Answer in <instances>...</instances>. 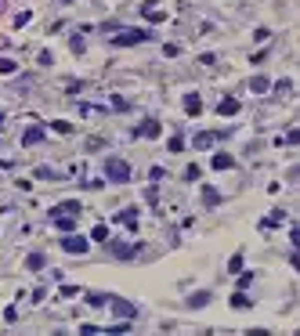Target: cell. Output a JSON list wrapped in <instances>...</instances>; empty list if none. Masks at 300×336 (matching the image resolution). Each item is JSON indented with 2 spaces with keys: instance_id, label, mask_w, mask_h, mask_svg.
I'll use <instances>...</instances> for the list:
<instances>
[{
  "instance_id": "6da1fadb",
  "label": "cell",
  "mask_w": 300,
  "mask_h": 336,
  "mask_svg": "<svg viewBox=\"0 0 300 336\" xmlns=\"http://www.w3.org/2000/svg\"><path fill=\"white\" fill-rule=\"evenodd\" d=\"M152 36V29H130V33H116L112 36V47H134V43H145Z\"/></svg>"
},
{
  "instance_id": "7a4b0ae2",
  "label": "cell",
  "mask_w": 300,
  "mask_h": 336,
  "mask_svg": "<svg viewBox=\"0 0 300 336\" xmlns=\"http://www.w3.org/2000/svg\"><path fill=\"white\" fill-rule=\"evenodd\" d=\"M105 174H109V181H116V185H127L130 181V163L127 159H109L105 163Z\"/></svg>"
},
{
  "instance_id": "3957f363",
  "label": "cell",
  "mask_w": 300,
  "mask_h": 336,
  "mask_svg": "<svg viewBox=\"0 0 300 336\" xmlns=\"http://www.w3.org/2000/svg\"><path fill=\"white\" fill-rule=\"evenodd\" d=\"M221 137H224V134H214V130H199L196 137H192V148H203V152H206V148H214V145L221 141Z\"/></svg>"
},
{
  "instance_id": "277c9868",
  "label": "cell",
  "mask_w": 300,
  "mask_h": 336,
  "mask_svg": "<svg viewBox=\"0 0 300 336\" xmlns=\"http://www.w3.org/2000/svg\"><path fill=\"white\" fill-rule=\"evenodd\" d=\"M109 304H112V311H116V318H127V322H130V318L138 315V308H134L130 300H119V297H109Z\"/></svg>"
},
{
  "instance_id": "5b68a950",
  "label": "cell",
  "mask_w": 300,
  "mask_h": 336,
  "mask_svg": "<svg viewBox=\"0 0 300 336\" xmlns=\"http://www.w3.org/2000/svg\"><path fill=\"white\" fill-rule=\"evenodd\" d=\"M62 250L65 253H87V239L83 235H65L62 239Z\"/></svg>"
},
{
  "instance_id": "8992f818",
  "label": "cell",
  "mask_w": 300,
  "mask_h": 336,
  "mask_svg": "<svg viewBox=\"0 0 300 336\" xmlns=\"http://www.w3.org/2000/svg\"><path fill=\"white\" fill-rule=\"evenodd\" d=\"M159 119H145V123H138V130H134V137H159Z\"/></svg>"
},
{
  "instance_id": "52a82bcc",
  "label": "cell",
  "mask_w": 300,
  "mask_h": 336,
  "mask_svg": "<svg viewBox=\"0 0 300 336\" xmlns=\"http://www.w3.org/2000/svg\"><path fill=\"white\" fill-rule=\"evenodd\" d=\"M250 90H253V94H268V90H272V80H268V76H253Z\"/></svg>"
},
{
  "instance_id": "ba28073f",
  "label": "cell",
  "mask_w": 300,
  "mask_h": 336,
  "mask_svg": "<svg viewBox=\"0 0 300 336\" xmlns=\"http://www.w3.org/2000/svg\"><path fill=\"white\" fill-rule=\"evenodd\" d=\"M116 221H119V224H127L130 232H134V228H138V210H119V213H116Z\"/></svg>"
},
{
  "instance_id": "9c48e42d",
  "label": "cell",
  "mask_w": 300,
  "mask_h": 336,
  "mask_svg": "<svg viewBox=\"0 0 300 336\" xmlns=\"http://www.w3.org/2000/svg\"><path fill=\"white\" fill-rule=\"evenodd\" d=\"M199 109H203V101H199L196 90H192V94H185V112H188V116H199Z\"/></svg>"
},
{
  "instance_id": "30bf717a",
  "label": "cell",
  "mask_w": 300,
  "mask_h": 336,
  "mask_svg": "<svg viewBox=\"0 0 300 336\" xmlns=\"http://www.w3.org/2000/svg\"><path fill=\"white\" fill-rule=\"evenodd\" d=\"M40 141H43V127H29L22 134V145H40Z\"/></svg>"
},
{
  "instance_id": "8fae6325",
  "label": "cell",
  "mask_w": 300,
  "mask_h": 336,
  "mask_svg": "<svg viewBox=\"0 0 300 336\" xmlns=\"http://www.w3.org/2000/svg\"><path fill=\"white\" fill-rule=\"evenodd\" d=\"M232 166H235V159L228 156V152H217L214 156V170H232Z\"/></svg>"
},
{
  "instance_id": "7c38bea8",
  "label": "cell",
  "mask_w": 300,
  "mask_h": 336,
  "mask_svg": "<svg viewBox=\"0 0 300 336\" xmlns=\"http://www.w3.org/2000/svg\"><path fill=\"white\" fill-rule=\"evenodd\" d=\"M141 14H145L148 22H163V18H167V14H163L156 4H141Z\"/></svg>"
},
{
  "instance_id": "4fadbf2b",
  "label": "cell",
  "mask_w": 300,
  "mask_h": 336,
  "mask_svg": "<svg viewBox=\"0 0 300 336\" xmlns=\"http://www.w3.org/2000/svg\"><path fill=\"white\" fill-rule=\"evenodd\" d=\"M112 253L119 257V261H130V257L138 253V246H123V242H116V246H112Z\"/></svg>"
},
{
  "instance_id": "5bb4252c",
  "label": "cell",
  "mask_w": 300,
  "mask_h": 336,
  "mask_svg": "<svg viewBox=\"0 0 300 336\" xmlns=\"http://www.w3.org/2000/svg\"><path fill=\"white\" fill-rule=\"evenodd\" d=\"M217 112H221V116H235V112H239V101H235V98H224V101L217 105Z\"/></svg>"
},
{
  "instance_id": "9a60e30c",
  "label": "cell",
  "mask_w": 300,
  "mask_h": 336,
  "mask_svg": "<svg viewBox=\"0 0 300 336\" xmlns=\"http://www.w3.org/2000/svg\"><path fill=\"white\" fill-rule=\"evenodd\" d=\"M58 213H69V217H76V213H80V203H62V206H54L51 217H58Z\"/></svg>"
},
{
  "instance_id": "2e32d148",
  "label": "cell",
  "mask_w": 300,
  "mask_h": 336,
  "mask_svg": "<svg viewBox=\"0 0 300 336\" xmlns=\"http://www.w3.org/2000/svg\"><path fill=\"white\" fill-rule=\"evenodd\" d=\"M58 228H62V232H72V228H76V224H72V221H76V217H69V213H58V217H51Z\"/></svg>"
},
{
  "instance_id": "e0dca14e",
  "label": "cell",
  "mask_w": 300,
  "mask_h": 336,
  "mask_svg": "<svg viewBox=\"0 0 300 336\" xmlns=\"http://www.w3.org/2000/svg\"><path fill=\"white\" fill-rule=\"evenodd\" d=\"M87 304H91V308H101V304H109V293H87Z\"/></svg>"
},
{
  "instance_id": "ac0fdd59",
  "label": "cell",
  "mask_w": 300,
  "mask_h": 336,
  "mask_svg": "<svg viewBox=\"0 0 300 336\" xmlns=\"http://www.w3.org/2000/svg\"><path fill=\"white\" fill-rule=\"evenodd\" d=\"M203 203H206V206H217V203H221V195H217L214 188H203Z\"/></svg>"
},
{
  "instance_id": "d6986e66",
  "label": "cell",
  "mask_w": 300,
  "mask_h": 336,
  "mask_svg": "<svg viewBox=\"0 0 300 336\" xmlns=\"http://www.w3.org/2000/svg\"><path fill=\"white\" fill-rule=\"evenodd\" d=\"M91 239H94V242H105V239H109V228H105V224H94Z\"/></svg>"
},
{
  "instance_id": "ffe728a7",
  "label": "cell",
  "mask_w": 300,
  "mask_h": 336,
  "mask_svg": "<svg viewBox=\"0 0 300 336\" xmlns=\"http://www.w3.org/2000/svg\"><path fill=\"white\" fill-rule=\"evenodd\" d=\"M25 268H29V271H40V268H43V257H40V253H33V257L25 261Z\"/></svg>"
},
{
  "instance_id": "44dd1931",
  "label": "cell",
  "mask_w": 300,
  "mask_h": 336,
  "mask_svg": "<svg viewBox=\"0 0 300 336\" xmlns=\"http://www.w3.org/2000/svg\"><path fill=\"white\" fill-rule=\"evenodd\" d=\"M192 308H203V304H210V293H196V297H188Z\"/></svg>"
},
{
  "instance_id": "7402d4cb",
  "label": "cell",
  "mask_w": 300,
  "mask_h": 336,
  "mask_svg": "<svg viewBox=\"0 0 300 336\" xmlns=\"http://www.w3.org/2000/svg\"><path fill=\"white\" fill-rule=\"evenodd\" d=\"M275 224H282V213H279V210L272 213V217H264V221H261V228H275Z\"/></svg>"
},
{
  "instance_id": "603a6c76",
  "label": "cell",
  "mask_w": 300,
  "mask_h": 336,
  "mask_svg": "<svg viewBox=\"0 0 300 336\" xmlns=\"http://www.w3.org/2000/svg\"><path fill=\"white\" fill-rule=\"evenodd\" d=\"M167 148H170V152H181V148H185V137H181V134H174Z\"/></svg>"
},
{
  "instance_id": "cb8c5ba5",
  "label": "cell",
  "mask_w": 300,
  "mask_h": 336,
  "mask_svg": "<svg viewBox=\"0 0 300 336\" xmlns=\"http://www.w3.org/2000/svg\"><path fill=\"white\" fill-rule=\"evenodd\" d=\"M51 130H54V134H69V123H65V119H54Z\"/></svg>"
},
{
  "instance_id": "d4e9b609",
  "label": "cell",
  "mask_w": 300,
  "mask_h": 336,
  "mask_svg": "<svg viewBox=\"0 0 300 336\" xmlns=\"http://www.w3.org/2000/svg\"><path fill=\"white\" fill-rule=\"evenodd\" d=\"M199 177H203L199 166H188V170H185V181H199Z\"/></svg>"
},
{
  "instance_id": "484cf974",
  "label": "cell",
  "mask_w": 300,
  "mask_h": 336,
  "mask_svg": "<svg viewBox=\"0 0 300 336\" xmlns=\"http://www.w3.org/2000/svg\"><path fill=\"white\" fill-rule=\"evenodd\" d=\"M29 18H33V14H29V11H22V14H14V25L22 29V25H29Z\"/></svg>"
},
{
  "instance_id": "4316f807",
  "label": "cell",
  "mask_w": 300,
  "mask_h": 336,
  "mask_svg": "<svg viewBox=\"0 0 300 336\" xmlns=\"http://www.w3.org/2000/svg\"><path fill=\"white\" fill-rule=\"evenodd\" d=\"M112 109H116V112H127L130 105H127V98H112Z\"/></svg>"
},
{
  "instance_id": "83f0119b",
  "label": "cell",
  "mask_w": 300,
  "mask_h": 336,
  "mask_svg": "<svg viewBox=\"0 0 300 336\" xmlns=\"http://www.w3.org/2000/svg\"><path fill=\"white\" fill-rule=\"evenodd\" d=\"M232 308H250V300H246L243 293H235V297H232Z\"/></svg>"
},
{
  "instance_id": "f1b7e54d",
  "label": "cell",
  "mask_w": 300,
  "mask_h": 336,
  "mask_svg": "<svg viewBox=\"0 0 300 336\" xmlns=\"http://www.w3.org/2000/svg\"><path fill=\"white\" fill-rule=\"evenodd\" d=\"M83 47H87V40H83V36H72V51L83 54Z\"/></svg>"
},
{
  "instance_id": "f546056e",
  "label": "cell",
  "mask_w": 300,
  "mask_h": 336,
  "mask_svg": "<svg viewBox=\"0 0 300 336\" xmlns=\"http://www.w3.org/2000/svg\"><path fill=\"white\" fill-rule=\"evenodd\" d=\"M14 69H18V65H14L11 58H0V72H14Z\"/></svg>"
},
{
  "instance_id": "4dcf8cb0",
  "label": "cell",
  "mask_w": 300,
  "mask_h": 336,
  "mask_svg": "<svg viewBox=\"0 0 300 336\" xmlns=\"http://www.w3.org/2000/svg\"><path fill=\"white\" fill-rule=\"evenodd\" d=\"M228 271H243V257H232V261H228Z\"/></svg>"
},
{
  "instance_id": "1f68e13d",
  "label": "cell",
  "mask_w": 300,
  "mask_h": 336,
  "mask_svg": "<svg viewBox=\"0 0 300 336\" xmlns=\"http://www.w3.org/2000/svg\"><path fill=\"white\" fill-rule=\"evenodd\" d=\"M286 145H300V130H290V134H286Z\"/></svg>"
},
{
  "instance_id": "d6a6232c",
  "label": "cell",
  "mask_w": 300,
  "mask_h": 336,
  "mask_svg": "<svg viewBox=\"0 0 300 336\" xmlns=\"http://www.w3.org/2000/svg\"><path fill=\"white\" fill-rule=\"evenodd\" d=\"M4 7H7V0H0V14H4Z\"/></svg>"
},
{
  "instance_id": "836d02e7",
  "label": "cell",
  "mask_w": 300,
  "mask_h": 336,
  "mask_svg": "<svg viewBox=\"0 0 300 336\" xmlns=\"http://www.w3.org/2000/svg\"><path fill=\"white\" fill-rule=\"evenodd\" d=\"M0 123H4V112H0Z\"/></svg>"
},
{
  "instance_id": "e575fe53",
  "label": "cell",
  "mask_w": 300,
  "mask_h": 336,
  "mask_svg": "<svg viewBox=\"0 0 300 336\" xmlns=\"http://www.w3.org/2000/svg\"><path fill=\"white\" fill-rule=\"evenodd\" d=\"M65 4H69V0H65Z\"/></svg>"
}]
</instances>
